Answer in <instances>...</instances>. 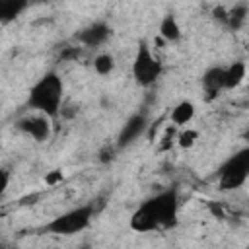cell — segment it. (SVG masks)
<instances>
[{"label": "cell", "instance_id": "cell-6", "mask_svg": "<svg viewBox=\"0 0 249 249\" xmlns=\"http://www.w3.org/2000/svg\"><path fill=\"white\" fill-rule=\"evenodd\" d=\"M51 121L47 115L35 113V115H25L16 121V128L27 136H31L35 142H45L51 138Z\"/></svg>", "mask_w": 249, "mask_h": 249}, {"label": "cell", "instance_id": "cell-9", "mask_svg": "<svg viewBox=\"0 0 249 249\" xmlns=\"http://www.w3.org/2000/svg\"><path fill=\"white\" fill-rule=\"evenodd\" d=\"M109 35H111V27L103 21H95V23H89L88 27H84L82 31H78L76 39L84 47L95 49V47H101L109 39Z\"/></svg>", "mask_w": 249, "mask_h": 249}, {"label": "cell", "instance_id": "cell-15", "mask_svg": "<svg viewBox=\"0 0 249 249\" xmlns=\"http://www.w3.org/2000/svg\"><path fill=\"white\" fill-rule=\"evenodd\" d=\"M93 70L99 76H109L115 70V56L111 53H99L93 58Z\"/></svg>", "mask_w": 249, "mask_h": 249}, {"label": "cell", "instance_id": "cell-11", "mask_svg": "<svg viewBox=\"0 0 249 249\" xmlns=\"http://www.w3.org/2000/svg\"><path fill=\"white\" fill-rule=\"evenodd\" d=\"M249 16V6L247 4H233L231 8H228V16H226V25L231 31H237L245 25Z\"/></svg>", "mask_w": 249, "mask_h": 249}, {"label": "cell", "instance_id": "cell-18", "mask_svg": "<svg viewBox=\"0 0 249 249\" xmlns=\"http://www.w3.org/2000/svg\"><path fill=\"white\" fill-rule=\"evenodd\" d=\"M241 138L247 142V146H249V124H247V128L243 130V134H241Z\"/></svg>", "mask_w": 249, "mask_h": 249}, {"label": "cell", "instance_id": "cell-1", "mask_svg": "<svg viewBox=\"0 0 249 249\" xmlns=\"http://www.w3.org/2000/svg\"><path fill=\"white\" fill-rule=\"evenodd\" d=\"M179 216V195L177 189H165L156 196L144 200L130 216V228L138 233L156 230H169L177 224Z\"/></svg>", "mask_w": 249, "mask_h": 249}, {"label": "cell", "instance_id": "cell-12", "mask_svg": "<svg viewBox=\"0 0 249 249\" xmlns=\"http://www.w3.org/2000/svg\"><path fill=\"white\" fill-rule=\"evenodd\" d=\"M160 35L169 41V43H175L181 39V25L177 21V18L173 14H165L160 21Z\"/></svg>", "mask_w": 249, "mask_h": 249}, {"label": "cell", "instance_id": "cell-2", "mask_svg": "<svg viewBox=\"0 0 249 249\" xmlns=\"http://www.w3.org/2000/svg\"><path fill=\"white\" fill-rule=\"evenodd\" d=\"M62 78L51 70L31 86L27 95V107L35 109L41 115H47L49 119H56L62 111Z\"/></svg>", "mask_w": 249, "mask_h": 249}, {"label": "cell", "instance_id": "cell-7", "mask_svg": "<svg viewBox=\"0 0 249 249\" xmlns=\"http://www.w3.org/2000/svg\"><path fill=\"white\" fill-rule=\"evenodd\" d=\"M148 117L144 113H134L132 117L126 119V123L123 124V128L119 130L117 136V148H126L130 146L136 138H140L146 130H148Z\"/></svg>", "mask_w": 249, "mask_h": 249}, {"label": "cell", "instance_id": "cell-13", "mask_svg": "<svg viewBox=\"0 0 249 249\" xmlns=\"http://www.w3.org/2000/svg\"><path fill=\"white\" fill-rule=\"evenodd\" d=\"M25 8H27V2H23V0H2L0 2V21L2 23L14 21Z\"/></svg>", "mask_w": 249, "mask_h": 249}, {"label": "cell", "instance_id": "cell-17", "mask_svg": "<svg viewBox=\"0 0 249 249\" xmlns=\"http://www.w3.org/2000/svg\"><path fill=\"white\" fill-rule=\"evenodd\" d=\"M115 158V150L113 148H105L101 152V161H107V160H113Z\"/></svg>", "mask_w": 249, "mask_h": 249}, {"label": "cell", "instance_id": "cell-16", "mask_svg": "<svg viewBox=\"0 0 249 249\" xmlns=\"http://www.w3.org/2000/svg\"><path fill=\"white\" fill-rule=\"evenodd\" d=\"M196 130H191V128H187V130H183L181 134H179V146L181 148H191L193 144H195V140H196Z\"/></svg>", "mask_w": 249, "mask_h": 249}, {"label": "cell", "instance_id": "cell-20", "mask_svg": "<svg viewBox=\"0 0 249 249\" xmlns=\"http://www.w3.org/2000/svg\"><path fill=\"white\" fill-rule=\"evenodd\" d=\"M247 249H249V245H247Z\"/></svg>", "mask_w": 249, "mask_h": 249}, {"label": "cell", "instance_id": "cell-4", "mask_svg": "<svg viewBox=\"0 0 249 249\" xmlns=\"http://www.w3.org/2000/svg\"><path fill=\"white\" fill-rule=\"evenodd\" d=\"M249 179V146L235 152L218 169V187L222 191H235Z\"/></svg>", "mask_w": 249, "mask_h": 249}, {"label": "cell", "instance_id": "cell-10", "mask_svg": "<svg viewBox=\"0 0 249 249\" xmlns=\"http://www.w3.org/2000/svg\"><path fill=\"white\" fill-rule=\"evenodd\" d=\"M169 119L175 126H187L193 119H195V103L193 101H179L171 113H169Z\"/></svg>", "mask_w": 249, "mask_h": 249}, {"label": "cell", "instance_id": "cell-5", "mask_svg": "<svg viewBox=\"0 0 249 249\" xmlns=\"http://www.w3.org/2000/svg\"><path fill=\"white\" fill-rule=\"evenodd\" d=\"M161 74V62L158 56H154L152 49L148 47L146 41H140L136 56L132 60V76L134 82L142 88H148L152 84H156V80Z\"/></svg>", "mask_w": 249, "mask_h": 249}, {"label": "cell", "instance_id": "cell-3", "mask_svg": "<svg viewBox=\"0 0 249 249\" xmlns=\"http://www.w3.org/2000/svg\"><path fill=\"white\" fill-rule=\"evenodd\" d=\"M93 214H95V208L91 204H82V206L70 208V210L58 214L56 218H53L45 226V231L54 233V235H74L91 224Z\"/></svg>", "mask_w": 249, "mask_h": 249}, {"label": "cell", "instance_id": "cell-19", "mask_svg": "<svg viewBox=\"0 0 249 249\" xmlns=\"http://www.w3.org/2000/svg\"><path fill=\"white\" fill-rule=\"evenodd\" d=\"M80 249H88V247H80Z\"/></svg>", "mask_w": 249, "mask_h": 249}, {"label": "cell", "instance_id": "cell-8", "mask_svg": "<svg viewBox=\"0 0 249 249\" xmlns=\"http://www.w3.org/2000/svg\"><path fill=\"white\" fill-rule=\"evenodd\" d=\"M202 91L208 101L216 99L226 89V66H212L208 68L200 78Z\"/></svg>", "mask_w": 249, "mask_h": 249}, {"label": "cell", "instance_id": "cell-14", "mask_svg": "<svg viewBox=\"0 0 249 249\" xmlns=\"http://www.w3.org/2000/svg\"><path fill=\"white\" fill-rule=\"evenodd\" d=\"M247 74V66L243 60H235L230 66H226V89H233L237 88Z\"/></svg>", "mask_w": 249, "mask_h": 249}]
</instances>
